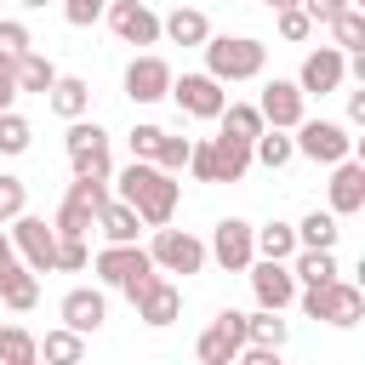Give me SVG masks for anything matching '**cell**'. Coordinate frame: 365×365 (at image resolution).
<instances>
[{
	"label": "cell",
	"instance_id": "obj_31",
	"mask_svg": "<svg viewBox=\"0 0 365 365\" xmlns=\"http://www.w3.org/2000/svg\"><path fill=\"white\" fill-rule=\"evenodd\" d=\"M245 342L285 348V342H291V325L279 319V308H257V314H245Z\"/></svg>",
	"mask_w": 365,
	"mask_h": 365
},
{
	"label": "cell",
	"instance_id": "obj_14",
	"mask_svg": "<svg viewBox=\"0 0 365 365\" xmlns=\"http://www.w3.org/2000/svg\"><path fill=\"white\" fill-rule=\"evenodd\" d=\"M240 342H245V314L240 308H217V319L200 331L194 354H200V365H234Z\"/></svg>",
	"mask_w": 365,
	"mask_h": 365
},
{
	"label": "cell",
	"instance_id": "obj_2",
	"mask_svg": "<svg viewBox=\"0 0 365 365\" xmlns=\"http://www.w3.org/2000/svg\"><path fill=\"white\" fill-rule=\"evenodd\" d=\"M205 74H217L222 86H240V80H257L268 68V46L257 34H205Z\"/></svg>",
	"mask_w": 365,
	"mask_h": 365
},
{
	"label": "cell",
	"instance_id": "obj_22",
	"mask_svg": "<svg viewBox=\"0 0 365 365\" xmlns=\"http://www.w3.org/2000/svg\"><path fill=\"white\" fill-rule=\"evenodd\" d=\"M46 103H51L57 120H80V114H91V86L80 74H57L51 91H46Z\"/></svg>",
	"mask_w": 365,
	"mask_h": 365
},
{
	"label": "cell",
	"instance_id": "obj_51",
	"mask_svg": "<svg viewBox=\"0 0 365 365\" xmlns=\"http://www.w3.org/2000/svg\"><path fill=\"white\" fill-rule=\"evenodd\" d=\"M0 6H6V0H0Z\"/></svg>",
	"mask_w": 365,
	"mask_h": 365
},
{
	"label": "cell",
	"instance_id": "obj_24",
	"mask_svg": "<svg viewBox=\"0 0 365 365\" xmlns=\"http://www.w3.org/2000/svg\"><path fill=\"white\" fill-rule=\"evenodd\" d=\"M291 274H297V285H325V279H336V274H342V262H336V251L297 245V251H291Z\"/></svg>",
	"mask_w": 365,
	"mask_h": 365
},
{
	"label": "cell",
	"instance_id": "obj_38",
	"mask_svg": "<svg viewBox=\"0 0 365 365\" xmlns=\"http://www.w3.org/2000/svg\"><path fill=\"white\" fill-rule=\"evenodd\" d=\"M91 222H97V211L63 194V205H57V217H51V228H57V234H91Z\"/></svg>",
	"mask_w": 365,
	"mask_h": 365
},
{
	"label": "cell",
	"instance_id": "obj_15",
	"mask_svg": "<svg viewBox=\"0 0 365 365\" xmlns=\"http://www.w3.org/2000/svg\"><path fill=\"white\" fill-rule=\"evenodd\" d=\"M342 80H348V51H336V46L308 51V57H302V68H297L302 97H331V91H342Z\"/></svg>",
	"mask_w": 365,
	"mask_h": 365
},
{
	"label": "cell",
	"instance_id": "obj_27",
	"mask_svg": "<svg viewBox=\"0 0 365 365\" xmlns=\"http://www.w3.org/2000/svg\"><path fill=\"white\" fill-rule=\"evenodd\" d=\"M297 160V148H291V131H279V125H262L257 131V143H251V165H268V171H279V165H291Z\"/></svg>",
	"mask_w": 365,
	"mask_h": 365
},
{
	"label": "cell",
	"instance_id": "obj_28",
	"mask_svg": "<svg viewBox=\"0 0 365 365\" xmlns=\"http://www.w3.org/2000/svg\"><path fill=\"white\" fill-rule=\"evenodd\" d=\"M325 29H331V46L336 51H365V6H342Z\"/></svg>",
	"mask_w": 365,
	"mask_h": 365
},
{
	"label": "cell",
	"instance_id": "obj_9",
	"mask_svg": "<svg viewBox=\"0 0 365 365\" xmlns=\"http://www.w3.org/2000/svg\"><path fill=\"white\" fill-rule=\"evenodd\" d=\"M188 120H217L222 114V103H228V86L217 80V74H171V91H165Z\"/></svg>",
	"mask_w": 365,
	"mask_h": 365
},
{
	"label": "cell",
	"instance_id": "obj_29",
	"mask_svg": "<svg viewBox=\"0 0 365 365\" xmlns=\"http://www.w3.org/2000/svg\"><path fill=\"white\" fill-rule=\"evenodd\" d=\"M336 222H342L336 211H319V205H314V211L297 222V245H319V251H336V234H342Z\"/></svg>",
	"mask_w": 365,
	"mask_h": 365
},
{
	"label": "cell",
	"instance_id": "obj_19",
	"mask_svg": "<svg viewBox=\"0 0 365 365\" xmlns=\"http://www.w3.org/2000/svg\"><path fill=\"white\" fill-rule=\"evenodd\" d=\"M257 108H262V120H268V125L291 131V125L308 114V97H302V86H297V80H268V86H262V97H257Z\"/></svg>",
	"mask_w": 365,
	"mask_h": 365
},
{
	"label": "cell",
	"instance_id": "obj_4",
	"mask_svg": "<svg viewBox=\"0 0 365 365\" xmlns=\"http://www.w3.org/2000/svg\"><path fill=\"white\" fill-rule=\"evenodd\" d=\"M291 131H297L291 148H297L302 160H314V165H336V160H348V154L359 148L354 125H342V120H314V114H302Z\"/></svg>",
	"mask_w": 365,
	"mask_h": 365
},
{
	"label": "cell",
	"instance_id": "obj_45",
	"mask_svg": "<svg viewBox=\"0 0 365 365\" xmlns=\"http://www.w3.org/2000/svg\"><path fill=\"white\" fill-rule=\"evenodd\" d=\"M17 57L11 51H0V108H17Z\"/></svg>",
	"mask_w": 365,
	"mask_h": 365
},
{
	"label": "cell",
	"instance_id": "obj_49",
	"mask_svg": "<svg viewBox=\"0 0 365 365\" xmlns=\"http://www.w3.org/2000/svg\"><path fill=\"white\" fill-rule=\"evenodd\" d=\"M17 6H23V11H46L51 0H17Z\"/></svg>",
	"mask_w": 365,
	"mask_h": 365
},
{
	"label": "cell",
	"instance_id": "obj_10",
	"mask_svg": "<svg viewBox=\"0 0 365 365\" xmlns=\"http://www.w3.org/2000/svg\"><path fill=\"white\" fill-rule=\"evenodd\" d=\"M251 228H257V222H245V217H222V222L211 228V240H205V257H211L222 274H245L251 257H257Z\"/></svg>",
	"mask_w": 365,
	"mask_h": 365
},
{
	"label": "cell",
	"instance_id": "obj_25",
	"mask_svg": "<svg viewBox=\"0 0 365 365\" xmlns=\"http://www.w3.org/2000/svg\"><path fill=\"white\" fill-rule=\"evenodd\" d=\"M262 125H268V120H262V108H257V103H234V97H228V103H222V114H217V131H222V137H240V143H257V131H262Z\"/></svg>",
	"mask_w": 365,
	"mask_h": 365
},
{
	"label": "cell",
	"instance_id": "obj_30",
	"mask_svg": "<svg viewBox=\"0 0 365 365\" xmlns=\"http://www.w3.org/2000/svg\"><path fill=\"white\" fill-rule=\"evenodd\" d=\"M251 240H257V257H279V262H291V251H297V222H262V228H251Z\"/></svg>",
	"mask_w": 365,
	"mask_h": 365
},
{
	"label": "cell",
	"instance_id": "obj_20",
	"mask_svg": "<svg viewBox=\"0 0 365 365\" xmlns=\"http://www.w3.org/2000/svg\"><path fill=\"white\" fill-rule=\"evenodd\" d=\"M205 34H211V17L200 6H171L160 17V40H171V46H205Z\"/></svg>",
	"mask_w": 365,
	"mask_h": 365
},
{
	"label": "cell",
	"instance_id": "obj_21",
	"mask_svg": "<svg viewBox=\"0 0 365 365\" xmlns=\"http://www.w3.org/2000/svg\"><path fill=\"white\" fill-rule=\"evenodd\" d=\"M251 171V143H240V137H211V182H240Z\"/></svg>",
	"mask_w": 365,
	"mask_h": 365
},
{
	"label": "cell",
	"instance_id": "obj_50",
	"mask_svg": "<svg viewBox=\"0 0 365 365\" xmlns=\"http://www.w3.org/2000/svg\"><path fill=\"white\" fill-rule=\"evenodd\" d=\"M262 6H268V11H285V6H297V0H262Z\"/></svg>",
	"mask_w": 365,
	"mask_h": 365
},
{
	"label": "cell",
	"instance_id": "obj_39",
	"mask_svg": "<svg viewBox=\"0 0 365 365\" xmlns=\"http://www.w3.org/2000/svg\"><path fill=\"white\" fill-rule=\"evenodd\" d=\"M68 200H80V205H91V211H103L108 200H114V188H108V177H74L68 188H63Z\"/></svg>",
	"mask_w": 365,
	"mask_h": 365
},
{
	"label": "cell",
	"instance_id": "obj_37",
	"mask_svg": "<svg viewBox=\"0 0 365 365\" xmlns=\"http://www.w3.org/2000/svg\"><path fill=\"white\" fill-rule=\"evenodd\" d=\"M91 262L86 251V234H57V257H51V274H80Z\"/></svg>",
	"mask_w": 365,
	"mask_h": 365
},
{
	"label": "cell",
	"instance_id": "obj_44",
	"mask_svg": "<svg viewBox=\"0 0 365 365\" xmlns=\"http://www.w3.org/2000/svg\"><path fill=\"white\" fill-rule=\"evenodd\" d=\"M103 6H108V0H63V23H74V29H91V23L103 17Z\"/></svg>",
	"mask_w": 365,
	"mask_h": 365
},
{
	"label": "cell",
	"instance_id": "obj_40",
	"mask_svg": "<svg viewBox=\"0 0 365 365\" xmlns=\"http://www.w3.org/2000/svg\"><path fill=\"white\" fill-rule=\"evenodd\" d=\"M274 29H279V40H291V46H302V40L314 34V17H308L302 6H285V11H274Z\"/></svg>",
	"mask_w": 365,
	"mask_h": 365
},
{
	"label": "cell",
	"instance_id": "obj_16",
	"mask_svg": "<svg viewBox=\"0 0 365 365\" xmlns=\"http://www.w3.org/2000/svg\"><path fill=\"white\" fill-rule=\"evenodd\" d=\"M171 91V63L160 57V51H137L131 63H125V97L137 103V108H148V103H160Z\"/></svg>",
	"mask_w": 365,
	"mask_h": 365
},
{
	"label": "cell",
	"instance_id": "obj_13",
	"mask_svg": "<svg viewBox=\"0 0 365 365\" xmlns=\"http://www.w3.org/2000/svg\"><path fill=\"white\" fill-rule=\"evenodd\" d=\"M103 17H108L120 46H160V11L148 0H108Z\"/></svg>",
	"mask_w": 365,
	"mask_h": 365
},
{
	"label": "cell",
	"instance_id": "obj_26",
	"mask_svg": "<svg viewBox=\"0 0 365 365\" xmlns=\"http://www.w3.org/2000/svg\"><path fill=\"white\" fill-rule=\"evenodd\" d=\"M51 80H57V63L46 57V51H17V91H34V97H46L51 91Z\"/></svg>",
	"mask_w": 365,
	"mask_h": 365
},
{
	"label": "cell",
	"instance_id": "obj_12",
	"mask_svg": "<svg viewBox=\"0 0 365 365\" xmlns=\"http://www.w3.org/2000/svg\"><path fill=\"white\" fill-rule=\"evenodd\" d=\"M245 279H251L257 308H279V314H285V308L297 302V274H291V262H279V257H251Z\"/></svg>",
	"mask_w": 365,
	"mask_h": 365
},
{
	"label": "cell",
	"instance_id": "obj_42",
	"mask_svg": "<svg viewBox=\"0 0 365 365\" xmlns=\"http://www.w3.org/2000/svg\"><path fill=\"white\" fill-rule=\"evenodd\" d=\"M160 131H165V125H148V120H143V125H131V131H125V143H131V160H154V148H160Z\"/></svg>",
	"mask_w": 365,
	"mask_h": 365
},
{
	"label": "cell",
	"instance_id": "obj_8",
	"mask_svg": "<svg viewBox=\"0 0 365 365\" xmlns=\"http://www.w3.org/2000/svg\"><path fill=\"white\" fill-rule=\"evenodd\" d=\"M63 148H68V165H74V177H114V160H108V131L97 125V120H68V137H63Z\"/></svg>",
	"mask_w": 365,
	"mask_h": 365
},
{
	"label": "cell",
	"instance_id": "obj_18",
	"mask_svg": "<svg viewBox=\"0 0 365 365\" xmlns=\"http://www.w3.org/2000/svg\"><path fill=\"white\" fill-rule=\"evenodd\" d=\"M325 211H336V217L365 211V165H359L354 154L331 165V182H325Z\"/></svg>",
	"mask_w": 365,
	"mask_h": 365
},
{
	"label": "cell",
	"instance_id": "obj_36",
	"mask_svg": "<svg viewBox=\"0 0 365 365\" xmlns=\"http://www.w3.org/2000/svg\"><path fill=\"white\" fill-rule=\"evenodd\" d=\"M188 148H194V137H182V131H160L154 165H160V171H171V177H182V165H188Z\"/></svg>",
	"mask_w": 365,
	"mask_h": 365
},
{
	"label": "cell",
	"instance_id": "obj_33",
	"mask_svg": "<svg viewBox=\"0 0 365 365\" xmlns=\"http://www.w3.org/2000/svg\"><path fill=\"white\" fill-rule=\"evenodd\" d=\"M34 359H40L34 331H23V325H0V365H34Z\"/></svg>",
	"mask_w": 365,
	"mask_h": 365
},
{
	"label": "cell",
	"instance_id": "obj_47",
	"mask_svg": "<svg viewBox=\"0 0 365 365\" xmlns=\"http://www.w3.org/2000/svg\"><path fill=\"white\" fill-rule=\"evenodd\" d=\"M297 6H302V11L314 17V29H319V23H331V17H336V11L348 6V0H297Z\"/></svg>",
	"mask_w": 365,
	"mask_h": 365
},
{
	"label": "cell",
	"instance_id": "obj_5",
	"mask_svg": "<svg viewBox=\"0 0 365 365\" xmlns=\"http://www.w3.org/2000/svg\"><path fill=\"white\" fill-rule=\"evenodd\" d=\"M86 268L97 274V285H108V291H131L143 274H154V257H148L143 240H103V251H97Z\"/></svg>",
	"mask_w": 365,
	"mask_h": 365
},
{
	"label": "cell",
	"instance_id": "obj_34",
	"mask_svg": "<svg viewBox=\"0 0 365 365\" xmlns=\"http://www.w3.org/2000/svg\"><path fill=\"white\" fill-rule=\"evenodd\" d=\"M0 302L11 308V314H29L34 302H40V274H29V268H17L6 285H0Z\"/></svg>",
	"mask_w": 365,
	"mask_h": 365
},
{
	"label": "cell",
	"instance_id": "obj_46",
	"mask_svg": "<svg viewBox=\"0 0 365 365\" xmlns=\"http://www.w3.org/2000/svg\"><path fill=\"white\" fill-rule=\"evenodd\" d=\"M182 171H194V182H211V137H194V148H188V165Z\"/></svg>",
	"mask_w": 365,
	"mask_h": 365
},
{
	"label": "cell",
	"instance_id": "obj_11",
	"mask_svg": "<svg viewBox=\"0 0 365 365\" xmlns=\"http://www.w3.org/2000/svg\"><path fill=\"white\" fill-rule=\"evenodd\" d=\"M11 245H17V257H23V268H29V274H51V257H57V228H51L46 217L17 211V217H11Z\"/></svg>",
	"mask_w": 365,
	"mask_h": 365
},
{
	"label": "cell",
	"instance_id": "obj_32",
	"mask_svg": "<svg viewBox=\"0 0 365 365\" xmlns=\"http://www.w3.org/2000/svg\"><path fill=\"white\" fill-rule=\"evenodd\" d=\"M34 342H40V354H46V359H57V365L86 359V336H80V331H68V325H57V331H46V336H34Z\"/></svg>",
	"mask_w": 365,
	"mask_h": 365
},
{
	"label": "cell",
	"instance_id": "obj_1",
	"mask_svg": "<svg viewBox=\"0 0 365 365\" xmlns=\"http://www.w3.org/2000/svg\"><path fill=\"white\" fill-rule=\"evenodd\" d=\"M108 182L120 188V200L137 205L143 228H160V222L177 217V194H182V182H177L171 171H160L154 160H131V165H125L120 177H108Z\"/></svg>",
	"mask_w": 365,
	"mask_h": 365
},
{
	"label": "cell",
	"instance_id": "obj_7",
	"mask_svg": "<svg viewBox=\"0 0 365 365\" xmlns=\"http://www.w3.org/2000/svg\"><path fill=\"white\" fill-rule=\"evenodd\" d=\"M125 302H131V308H137V319H143V325H154V331H165V325L182 314V291H177V279H171V274H160V268H154V274H143V279L125 291Z\"/></svg>",
	"mask_w": 365,
	"mask_h": 365
},
{
	"label": "cell",
	"instance_id": "obj_17",
	"mask_svg": "<svg viewBox=\"0 0 365 365\" xmlns=\"http://www.w3.org/2000/svg\"><path fill=\"white\" fill-rule=\"evenodd\" d=\"M57 319H63L68 331H80V336L103 331V319H108V297H103V285H68L63 302H57Z\"/></svg>",
	"mask_w": 365,
	"mask_h": 365
},
{
	"label": "cell",
	"instance_id": "obj_41",
	"mask_svg": "<svg viewBox=\"0 0 365 365\" xmlns=\"http://www.w3.org/2000/svg\"><path fill=\"white\" fill-rule=\"evenodd\" d=\"M17 211H29V182L11 177V171H0V222H11Z\"/></svg>",
	"mask_w": 365,
	"mask_h": 365
},
{
	"label": "cell",
	"instance_id": "obj_48",
	"mask_svg": "<svg viewBox=\"0 0 365 365\" xmlns=\"http://www.w3.org/2000/svg\"><path fill=\"white\" fill-rule=\"evenodd\" d=\"M342 125H365V91H348V120Z\"/></svg>",
	"mask_w": 365,
	"mask_h": 365
},
{
	"label": "cell",
	"instance_id": "obj_23",
	"mask_svg": "<svg viewBox=\"0 0 365 365\" xmlns=\"http://www.w3.org/2000/svg\"><path fill=\"white\" fill-rule=\"evenodd\" d=\"M91 228H97L103 240H143V217H137V205H131V200H120V194L97 211V222H91Z\"/></svg>",
	"mask_w": 365,
	"mask_h": 365
},
{
	"label": "cell",
	"instance_id": "obj_35",
	"mask_svg": "<svg viewBox=\"0 0 365 365\" xmlns=\"http://www.w3.org/2000/svg\"><path fill=\"white\" fill-rule=\"evenodd\" d=\"M34 148V125L17 108H0V154H29Z\"/></svg>",
	"mask_w": 365,
	"mask_h": 365
},
{
	"label": "cell",
	"instance_id": "obj_43",
	"mask_svg": "<svg viewBox=\"0 0 365 365\" xmlns=\"http://www.w3.org/2000/svg\"><path fill=\"white\" fill-rule=\"evenodd\" d=\"M29 46H34L29 23H23V17H0V51H11V57H17V51H29Z\"/></svg>",
	"mask_w": 365,
	"mask_h": 365
},
{
	"label": "cell",
	"instance_id": "obj_6",
	"mask_svg": "<svg viewBox=\"0 0 365 365\" xmlns=\"http://www.w3.org/2000/svg\"><path fill=\"white\" fill-rule=\"evenodd\" d=\"M148 257H154V268L160 274H205V240L200 234H188V228H171V222H160L154 228V240H148Z\"/></svg>",
	"mask_w": 365,
	"mask_h": 365
},
{
	"label": "cell",
	"instance_id": "obj_3",
	"mask_svg": "<svg viewBox=\"0 0 365 365\" xmlns=\"http://www.w3.org/2000/svg\"><path fill=\"white\" fill-rule=\"evenodd\" d=\"M297 308H302L308 319H319V325L348 331V325L365 319V291L336 274V279H325V285H297Z\"/></svg>",
	"mask_w": 365,
	"mask_h": 365
}]
</instances>
